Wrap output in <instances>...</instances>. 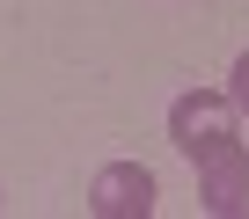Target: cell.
<instances>
[{"label":"cell","instance_id":"6da1fadb","mask_svg":"<svg viewBox=\"0 0 249 219\" xmlns=\"http://www.w3.org/2000/svg\"><path fill=\"white\" fill-rule=\"evenodd\" d=\"M242 125H249V117L234 110L227 88H183V95L169 102V146H176L191 168L234 154V146H242Z\"/></svg>","mask_w":249,"mask_h":219},{"label":"cell","instance_id":"7a4b0ae2","mask_svg":"<svg viewBox=\"0 0 249 219\" xmlns=\"http://www.w3.org/2000/svg\"><path fill=\"white\" fill-rule=\"evenodd\" d=\"M154 204H161V183L140 161H103L95 183H88V212L95 219H147Z\"/></svg>","mask_w":249,"mask_h":219},{"label":"cell","instance_id":"3957f363","mask_svg":"<svg viewBox=\"0 0 249 219\" xmlns=\"http://www.w3.org/2000/svg\"><path fill=\"white\" fill-rule=\"evenodd\" d=\"M198 212L205 219H249V146L198 168Z\"/></svg>","mask_w":249,"mask_h":219},{"label":"cell","instance_id":"277c9868","mask_svg":"<svg viewBox=\"0 0 249 219\" xmlns=\"http://www.w3.org/2000/svg\"><path fill=\"white\" fill-rule=\"evenodd\" d=\"M227 95H234L242 117H249V51H234V66H227Z\"/></svg>","mask_w":249,"mask_h":219}]
</instances>
